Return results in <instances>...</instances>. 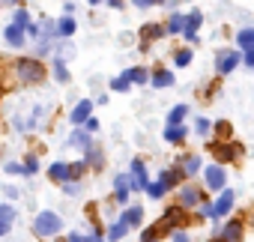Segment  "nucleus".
Segmentation results:
<instances>
[{"label":"nucleus","mask_w":254,"mask_h":242,"mask_svg":"<svg viewBox=\"0 0 254 242\" xmlns=\"http://www.w3.org/2000/svg\"><path fill=\"white\" fill-rule=\"evenodd\" d=\"M15 78H18L21 84H42V78H45V66H42L39 60L21 57V60H15Z\"/></svg>","instance_id":"f257e3e1"},{"label":"nucleus","mask_w":254,"mask_h":242,"mask_svg":"<svg viewBox=\"0 0 254 242\" xmlns=\"http://www.w3.org/2000/svg\"><path fill=\"white\" fill-rule=\"evenodd\" d=\"M209 150H212V156H215L218 165H227V162H236L239 159L242 144H236V141H218V144H209Z\"/></svg>","instance_id":"f03ea898"},{"label":"nucleus","mask_w":254,"mask_h":242,"mask_svg":"<svg viewBox=\"0 0 254 242\" xmlns=\"http://www.w3.org/2000/svg\"><path fill=\"white\" fill-rule=\"evenodd\" d=\"M242 60H245V51H218L215 72H218V75H230V72H233Z\"/></svg>","instance_id":"7ed1b4c3"},{"label":"nucleus","mask_w":254,"mask_h":242,"mask_svg":"<svg viewBox=\"0 0 254 242\" xmlns=\"http://www.w3.org/2000/svg\"><path fill=\"white\" fill-rule=\"evenodd\" d=\"M60 227H63V221H60V215H54V212H42V215L33 221L36 236H54Z\"/></svg>","instance_id":"20e7f679"},{"label":"nucleus","mask_w":254,"mask_h":242,"mask_svg":"<svg viewBox=\"0 0 254 242\" xmlns=\"http://www.w3.org/2000/svg\"><path fill=\"white\" fill-rule=\"evenodd\" d=\"M233 200H236V194L230 191V188H221V194H218V200L212 203V218H224L230 209H233Z\"/></svg>","instance_id":"39448f33"},{"label":"nucleus","mask_w":254,"mask_h":242,"mask_svg":"<svg viewBox=\"0 0 254 242\" xmlns=\"http://www.w3.org/2000/svg\"><path fill=\"white\" fill-rule=\"evenodd\" d=\"M224 180H227V174H224L221 165H209L206 168V185H209V191H221L224 188Z\"/></svg>","instance_id":"423d86ee"},{"label":"nucleus","mask_w":254,"mask_h":242,"mask_svg":"<svg viewBox=\"0 0 254 242\" xmlns=\"http://www.w3.org/2000/svg\"><path fill=\"white\" fill-rule=\"evenodd\" d=\"M200 200H203V194H200V188H197V185H191V182H189V185H183V188H180V203H183L186 209H194Z\"/></svg>","instance_id":"0eeeda50"},{"label":"nucleus","mask_w":254,"mask_h":242,"mask_svg":"<svg viewBox=\"0 0 254 242\" xmlns=\"http://www.w3.org/2000/svg\"><path fill=\"white\" fill-rule=\"evenodd\" d=\"M200 21H203V15H200V9H191L189 15H186V39L189 42H197V30H200Z\"/></svg>","instance_id":"6e6552de"},{"label":"nucleus","mask_w":254,"mask_h":242,"mask_svg":"<svg viewBox=\"0 0 254 242\" xmlns=\"http://www.w3.org/2000/svg\"><path fill=\"white\" fill-rule=\"evenodd\" d=\"M132 185H135L138 191H147V185H150V180H147V168H144L141 159L132 162Z\"/></svg>","instance_id":"1a4fd4ad"},{"label":"nucleus","mask_w":254,"mask_h":242,"mask_svg":"<svg viewBox=\"0 0 254 242\" xmlns=\"http://www.w3.org/2000/svg\"><path fill=\"white\" fill-rule=\"evenodd\" d=\"M171 230H174V227L162 218V221H156L153 227H147V230L141 233V242H156V239H162V236H165V233H171Z\"/></svg>","instance_id":"9d476101"},{"label":"nucleus","mask_w":254,"mask_h":242,"mask_svg":"<svg viewBox=\"0 0 254 242\" xmlns=\"http://www.w3.org/2000/svg\"><path fill=\"white\" fill-rule=\"evenodd\" d=\"M242 236H245L242 221H227L224 230H221V239H224V242H242Z\"/></svg>","instance_id":"9b49d317"},{"label":"nucleus","mask_w":254,"mask_h":242,"mask_svg":"<svg viewBox=\"0 0 254 242\" xmlns=\"http://www.w3.org/2000/svg\"><path fill=\"white\" fill-rule=\"evenodd\" d=\"M51 180L54 182H69V180H75V174H72V165H66V162H57V165H51Z\"/></svg>","instance_id":"f8f14e48"},{"label":"nucleus","mask_w":254,"mask_h":242,"mask_svg":"<svg viewBox=\"0 0 254 242\" xmlns=\"http://www.w3.org/2000/svg\"><path fill=\"white\" fill-rule=\"evenodd\" d=\"M186 135H189V132H186L183 123H168V129H165V141H168V144H183Z\"/></svg>","instance_id":"ddd939ff"},{"label":"nucleus","mask_w":254,"mask_h":242,"mask_svg":"<svg viewBox=\"0 0 254 242\" xmlns=\"http://www.w3.org/2000/svg\"><path fill=\"white\" fill-rule=\"evenodd\" d=\"M24 30H27V27H21V24L12 21V24L6 27V42H9L12 48H21V45H24Z\"/></svg>","instance_id":"4468645a"},{"label":"nucleus","mask_w":254,"mask_h":242,"mask_svg":"<svg viewBox=\"0 0 254 242\" xmlns=\"http://www.w3.org/2000/svg\"><path fill=\"white\" fill-rule=\"evenodd\" d=\"M165 33H168V27H162V24H147V27L141 30V39H144V48H141V51H147V45H150L153 39L165 36Z\"/></svg>","instance_id":"2eb2a0df"},{"label":"nucleus","mask_w":254,"mask_h":242,"mask_svg":"<svg viewBox=\"0 0 254 242\" xmlns=\"http://www.w3.org/2000/svg\"><path fill=\"white\" fill-rule=\"evenodd\" d=\"M90 111H93V102H78L75 105V111H72V123L75 126H81V123H87V120H90Z\"/></svg>","instance_id":"dca6fc26"},{"label":"nucleus","mask_w":254,"mask_h":242,"mask_svg":"<svg viewBox=\"0 0 254 242\" xmlns=\"http://www.w3.org/2000/svg\"><path fill=\"white\" fill-rule=\"evenodd\" d=\"M150 84H153V87H171V84H174V72H168V69H156V72L150 75Z\"/></svg>","instance_id":"f3484780"},{"label":"nucleus","mask_w":254,"mask_h":242,"mask_svg":"<svg viewBox=\"0 0 254 242\" xmlns=\"http://www.w3.org/2000/svg\"><path fill=\"white\" fill-rule=\"evenodd\" d=\"M12 218H15L12 206L0 203V236H3V233H9V227H12Z\"/></svg>","instance_id":"a211bd4d"},{"label":"nucleus","mask_w":254,"mask_h":242,"mask_svg":"<svg viewBox=\"0 0 254 242\" xmlns=\"http://www.w3.org/2000/svg\"><path fill=\"white\" fill-rule=\"evenodd\" d=\"M183 218H186V206H183V203H180V206H171V209H165V221H168L171 227L183 224Z\"/></svg>","instance_id":"6ab92c4d"},{"label":"nucleus","mask_w":254,"mask_h":242,"mask_svg":"<svg viewBox=\"0 0 254 242\" xmlns=\"http://www.w3.org/2000/svg\"><path fill=\"white\" fill-rule=\"evenodd\" d=\"M117 191H114V197L120 200V203H126V200H129V188H132V182L129 180H126V177H117Z\"/></svg>","instance_id":"aec40b11"},{"label":"nucleus","mask_w":254,"mask_h":242,"mask_svg":"<svg viewBox=\"0 0 254 242\" xmlns=\"http://www.w3.org/2000/svg\"><path fill=\"white\" fill-rule=\"evenodd\" d=\"M236 45H239L242 51L254 48V27H245V30H239V33H236Z\"/></svg>","instance_id":"412c9836"},{"label":"nucleus","mask_w":254,"mask_h":242,"mask_svg":"<svg viewBox=\"0 0 254 242\" xmlns=\"http://www.w3.org/2000/svg\"><path fill=\"white\" fill-rule=\"evenodd\" d=\"M141 218H144V209H141V206H132V209H126V212H123V221L129 224V227H138Z\"/></svg>","instance_id":"4be33fe9"},{"label":"nucleus","mask_w":254,"mask_h":242,"mask_svg":"<svg viewBox=\"0 0 254 242\" xmlns=\"http://www.w3.org/2000/svg\"><path fill=\"white\" fill-rule=\"evenodd\" d=\"M180 168L186 171V177H194V174L200 171V159H197V156H186V159L180 162Z\"/></svg>","instance_id":"5701e85b"},{"label":"nucleus","mask_w":254,"mask_h":242,"mask_svg":"<svg viewBox=\"0 0 254 242\" xmlns=\"http://www.w3.org/2000/svg\"><path fill=\"white\" fill-rule=\"evenodd\" d=\"M126 78H129L132 84H147V81H150V72H147V69H141V66H135V69L126 72Z\"/></svg>","instance_id":"b1692460"},{"label":"nucleus","mask_w":254,"mask_h":242,"mask_svg":"<svg viewBox=\"0 0 254 242\" xmlns=\"http://www.w3.org/2000/svg\"><path fill=\"white\" fill-rule=\"evenodd\" d=\"M183 177H186V171H183V168H171V171H165V174H162V180L168 182V188H174Z\"/></svg>","instance_id":"393cba45"},{"label":"nucleus","mask_w":254,"mask_h":242,"mask_svg":"<svg viewBox=\"0 0 254 242\" xmlns=\"http://www.w3.org/2000/svg\"><path fill=\"white\" fill-rule=\"evenodd\" d=\"M126 230H129V224H126V221L120 218L117 224H111V230H108V239H111V242H117V239H123V236H126Z\"/></svg>","instance_id":"a878e982"},{"label":"nucleus","mask_w":254,"mask_h":242,"mask_svg":"<svg viewBox=\"0 0 254 242\" xmlns=\"http://www.w3.org/2000/svg\"><path fill=\"white\" fill-rule=\"evenodd\" d=\"M165 191H168V182H165L162 177H159V182H150V185H147V194H150V197H156V200H159Z\"/></svg>","instance_id":"bb28decb"},{"label":"nucleus","mask_w":254,"mask_h":242,"mask_svg":"<svg viewBox=\"0 0 254 242\" xmlns=\"http://www.w3.org/2000/svg\"><path fill=\"white\" fill-rule=\"evenodd\" d=\"M186 114H189V105H177V108L168 114V123H183Z\"/></svg>","instance_id":"cd10ccee"},{"label":"nucleus","mask_w":254,"mask_h":242,"mask_svg":"<svg viewBox=\"0 0 254 242\" xmlns=\"http://www.w3.org/2000/svg\"><path fill=\"white\" fill-rule=\"evenodd\" d=\"M186 30V18L183 15H171V21H168V33H183Z\"/></svg>","instance_id":"c85d7f7f"},{"label":"nucleus","mask_w":254,"mask_h":242,"mask_svg":"<svg viewBox=\"0 0 254 242\" xmlns=\"http://www.w3.org/2000/svg\"><path fill=\"white\" fill-rule=\"evenodd\" d=\"M57 33H60V36H72V33H75V21H72V18H63V21L57 24Z\"/></svg>","instance_id":"c756f323"},{"label":"nucleus","mask_w":254,"mask_h":242,"mask_svg":"<svg viewBox=\"0 0 254 242\" xmlns=\"http://www.w3.org/2000/svg\"><path fill=\"white\" fill-rule=\"evenodd\" d=\"M177 66H189L191 63V48H183V51H177Z\"/></svg>","instance_id":"7c9ffc66"},{"label":"nucleus","mask_w":254,"mask_h":242,"mask_svg":"<svg viewBox=\"0 0 254 242\" xmlns=\"http://www.w3.org/2000/svg\"><path fill=\"white\" fill-rule=\"evenodd\" d=\"M54 75H57V81H60V84H66V81H69V72H66L63 60H57V63H54Z\"/></svg>","instance_id":"2f4dec72"},{"label":"nucleus","mask_w":254,"mask_h":242,"mask_svg":"<svg viewBox=\"0 0 254 242\" xmlns=\"http://www.w3.org/2000/svg\"><path fill=\"white\" fill-rule=\"evenodd\" d=\"M129 84H132V81L126 78V75H123V78H114V81H111V87H114L117 93H126V90H129Z\"/></svg>","instance_id":"473e14b6"},{"label":"nucleus","mask_w":254,"mask_h":242,"mask_svg":"<svg viewBox=\"0 0 254 242\" xmlns=\"http://www.w3.org/2000/svg\"><path fill=\"white\" fill-rule=\"evenodd\" d=\"M69 144H72V147H87V144H90V138H87L84 132H75V135L69 138Z\"/></svg>","instance_id":"72a5a7b5"},{"label":"nucleus","mask_w":254,"mask_h":242,"mask_svg":"<svg viewBox=\"0 0 254 242\" xmlns=\"http://www.w3.org/2000/svg\"><path fill=\"white\" fill-rule=\"evenodd\" d=\"M215 132H218V138H230V123H224V120H221V123L215 126Z\"/></svg>","instance_id":"f704fd0d"},{"label":"nucleus","mask_w":254,"mask_h":242,"mask_svg":"<svg viewBox=\"0 0 254 242\" xmlns=\"http://www.w3.org/2000/svg\"><path fill=\"white\" fill-rule=\"evenodd\" d=\"M15 24H21V27H30V18H27V12H24V9H18V12H15Z\"/></svg>","instance_id":"c9c22d12"},{"label":"nucleus","mask_w":254,"mask_h":242,"mask_svg":"<svg viewBox=\"0 0 254 242\" xmlns=\"http://www.w3.org/2000/svg\"><path fill=\"white\" fill-rule=\"evenodd\" d=\"M36 171H39V162L30 156V159H27V165H24V174H36Z\"/></svg>","instance_id":"e433bc0d"},{"label":"nucleus","mask_w":254,"mask_h":242,"mask_svg":"<svg viewBox=\"0 0 254 242\" xmlns=\"http://www.w3.org/2000/svg\"><path fill=\"white\" fill-rule=\"evenodd\" d=\"M171 242H189V233L186 230H174L171 233Z\"/></svg>","instance_id":"4c0bfd02"},{"label":"nucleus","mask_w":254,"mask_h":242,"mask_svg":"<svg viewBox=\"0 0 254 242\" xmlns=\"http://www.w3.org/2000/svg\"><path fill=\"white\" fill-rule=\"evenodd\" d=\"M242 63H245V66H251V69H254V48H248V51H245V60H242Z\"/></svg>","instance_id":"58836bf2"},{"label":"nucleus","mask_w":254,"mask_h":242,"mask_svg":"<svg viewBox=\"0 0 254 242\" xmlns=\"http://www.w3.org/2000/svg\"><path fill=\"white\" fill-rule=\"evenodd\" d=\"M197 132H200V135L209 132V120H197Z\"/></svg>","instance_id":"ea45409f"},{"label":"nucleus","mask_w":254,"mask_h":242,"mask_svg":"<svg viewBox=\"0 0 254 242\" xmlns=\"http://www.w3.org/2000/svg\"><path fill=\"white\" fill-rule=\"evenodd\" d=\"M153 3H165V0H135V6H141V9L144 6H153Z\"/></svg>","instance_id":"a19ab883"},{"label":"nucleus","mask_w":254,"mask_h":242,"mask_svg":"<svg viewBox=\"0 0 254 242\" xmlns=\"http://www.w3.org/2000/svg\"><path fill=\"white\" fill-rule=\"evenodd\" d=\"M6 171H9V174H24V168H21V165H15V162H12V165H6Z\"/></svg>","instance_id":"79ce46f5"},{"label":"nucleus","mask_w":254,"mask_h":242,"mask_svg":"<svg viewBox=\"0 0 254 242\" xmlns=\"http://www.w3.org/2000/svg\"><path fill=\"white\" fill-rule=\"evenodd\" d=\"M63 191H66V194H75V191H78V185H75V182H63Z\"/></svg>","instance_id":"37998d69"},{"label":"nucleus","mask_w":254,"mask_h":242,"mask_svg":"<svg viewBox=\"0 0 254 242\" xmlns=\"http://www.w3.org/2000/svg\"><path fill=\"white\" fill-rule=\"evenodd\" d=\"M209 242H224V239H221V233H215V236H212Z\"/></svg>","instance_id":"c03bdc74"},{"label":"nucleus","mask_w":254,"mask_h":242,"mask_svg":"<svg viewBox=\"0 0 254 242\" xmlns=\"http://www.w3.org/2000/svg\"><path fill=\"white\" fill-rule=\"evenodd\" d=\"M87 3H102V0H87Z\"/></svg>","instance_id":"a18cd8bd"}]
</instances>
